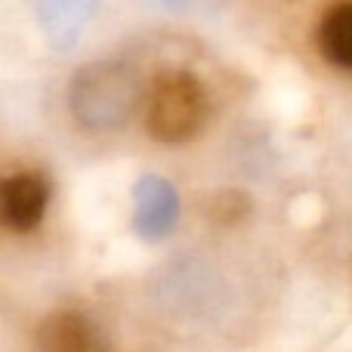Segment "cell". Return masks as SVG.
Wrapping results in <instances>:
<instances>
[{
    "mask_svg": "<svg viewBox=\"0 0 352 352\" xmlns=\"http://www.w3.org/2000/svg\"><path fill=\"white\" fill-rule=\"evenodd\" d=\"M47 182L37 173H16L3 182V192H0V201H3V219L6 226H12L16 232H28L34 229L43 219V210H47Z\"/></svg>",
    "mask_w": 352,
    "mask_h": 352,
    "instance_id": "2",
    "label": "cell"
},
{
    "mask_svg": "<svg viewBox=\"0 0 352 352\" xmlns=\"http://www.w3.org/2000/svg\"><path fill=\"white\" fill-rule=\"evenodd\" d=\"M318 47L328 62L352 72V0L334 6L324 16L322 28H318Z\"/></svg>",
    "mask_w": 352,
    "mask_h": 352,
    "instance_id": "4",
    "label": "cell"
},
{
    "mask_svg": "<svg viewBox=\"0 0 352 352\" xmlns=\"http://www.w3.org/2000/svg\"><path fill=\"white\" fill-rule=\"evenodd\" d=\"M41 352H105L99 328L80 312H56L37 331Z\"/></svg>",
    "mask_w": 352,
    "mask_h": 352,
    "instance_id": "3",
    "label": "cell"
},
{
    "mask_svg": "<svg viewBox=\"0 0 352 352\" xmlns=\"http://www.w3.org/2000/svg\"><path fill=\"white\" fill-rule=\"evenodd\" d=\"M207 93L198 78L186 72H167L155 78L146 99V127L158 142H186L207 121Z\"/></svg>",
    "mask_w": 352,
    "mask_h": 352,
    "instance_id": "1",
    "label": "cell"
}]
</instances>
